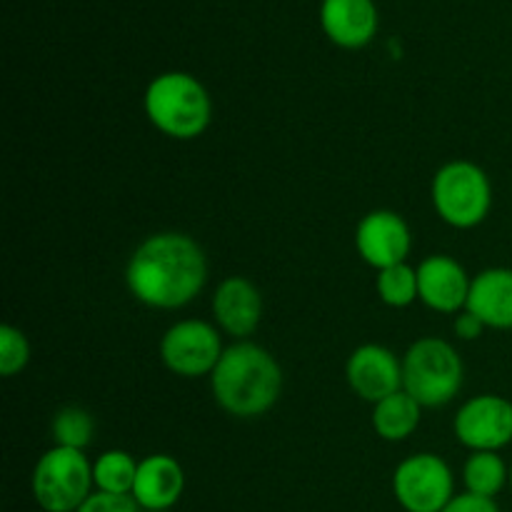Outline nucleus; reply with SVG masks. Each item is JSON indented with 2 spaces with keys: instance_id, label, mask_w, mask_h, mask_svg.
<instances>
[{
  "instance_id": "8",
  "label": "nucleus",
  "mask_w": 512,
  "mask_h": 512,
  "mask_svg": "<svg viewBox=\"0 0 512 512\" xmlns=\"http://www.w3.org/2000/svg\"><path fill=\"white\" fill-rule=\"evenodd\" d=\"M223 353L218 330L203 320H183L173 325L160 343L163 363L183 378L213 373Z\"/></svg>"
},
{
  "instance_id": "22",
  "label": "nucleus",
  "mask_w": 512,
  "mask_h": 512,
  "mask_svg": "<svg viewBox=\"0 0 512 512\" xmlns=\"http://www.w3.org/2000/svg\"><path fill=\"white\" fill-rule=\"evenodd\" d=\"M30 358V345L25 340V335L20 330L3 325L0 328V373L5 378L20 373V370L28 365Z\"/></svg>"
},
{
  "instance_id": "23",
  "label": "nucleus",
  "mask_w": 512,
  "mask_h": 512,
  "mask_svg": "<svg viewBox=\"0 0 512 512\" xmlns=\"http://www.w3.org/2000/svg\"><path fill=\"white\" fill-rule=\"evenodd\" d=\"M133 495H113V493H95L80 505L78 512H140Z\"/></svg>"
},
{
  "instance_id": "3",
  "label": "nucleus",
  "mask_w": 512,
  "mask_h": 512,
  "mask_svg": "<svg viewBox=\"0 0 512 512\" xmlns=\"http://www.w3.org/2000/svg\"><path fill=\"white\" fill-rule=\"evenodd\" d=\"M145 110L158 130L170 138H198L210 123V98L188 73L158 75L145 93Z\"/></svg>"
},
{
  "instance_id": "20",
  "label": "nucleus",
  "mask_w": 512,
  "mask_h": 512,
  "mask_svg": "<svg viewBox=\"0 0 512 512\" xmlns=\"http://www.w3.org/2000/svg\"><path fill=\"white\" fill-rule=\"evenodd\" d=\"M378 293L393 308H408L418 295V270L408 268L405 263L393 265V268L380 270Z\"/></svg>"
},
{
  "instance_id": "14",
  "label": "nucleus",
  "mask_w": 512,
  "mask_h": 512,
  "mask_svg": "<svg viewBox=\"0 0 512 512\" xmlns=\"http://www.w3.org/2000/svg\"><path fill=\"white\" fill-rule=\"evenodd\" d=\"M213 313L225 333L245 338L258 328L260 315H263V300L250 280L228 278L220 283L218 293H215Z\"/></svg>"
},
{
  "instance_id": "12",
  "label": "nucleus",
  "mask_w": 512,
  "mask_h": 512,
  "mask_svg": "<svg viewBox=\"0 0 512 512\" xmlns=\"http://www.w3.org/2000/svg\"><path fill=\"white\" fill-rule=\"evenodd\" d=\"M418 295L428 308L455 313L468 305L470 280L458 260L448 255H430L418 268Z\"/></svg>"
},
{
  "instance_id": "25",
  "label": "nucleus",
  "mask_w": 512,
  "mask_h": 512,
  "mask_svg": "<svg viewBox=\"0 0 512 512\" xmlns=\"http://www.w3.org/2000/svg\"><path fill=\"white\" fill-rule=\"evenodd\" d=\"M483 328H485V325L480 323V320L475 318L473 313H468V310H465V313L460 315L458 320H455V333H458L463 340H475V338H480V333H483Z\"/></svg>"
},
{
  "instance_id": "11",
  "label": "nucleus",
  "mask_w": 512,
  "mask_h": 512,
  "mask_svg": "<svg viewBox=\"0 0 512 512\" xmlns=\"http://www.w3.org/2000/svg\"><path fill=\"white\" fill-rule=\"evenodd\" d=\"M348 380L360 398L368 403H380L400 390L403 368L398 358L383 345H363L350 358Z\"/></svg>"
},
{
  "instance_id": "17",
  "label": "nucleus",
  "mask_w": 512,
  "mask_h": 512,
  "mask_svg": "<svg viewBox=\"0 0 512 512\" xmlns=\"http://www.w3.org/2000/svg\"><path fill=\"white\" fill-rule=\"evenodd\" d=\"M420 423V403L408 395L405 390L388 395L385 400L375 403L373 410V425L375 433L380 438L390 440V443H398L405 440L408 435H413V430Z\"/></svg>"
},
{
  "instance_id": "9",
  "label": "nucleus",
  "mask_w": 512,
  "mask_h": 512,
  "mask_svg": "<svg viewBox=\"0 0 512 512\" xmlns=\"http://www.w3.org/2000/svg\"><path fill=\"white\" fill-rule=\"evenodd\" d=\"M455 435L475 453H495L512 443V403L500 395H480L455 418Z\"/></svg>"
},
{
  "instance_id": "24",
  "label": "nucleus",
  "mask_w": 512,
  "mask_h": 512,
  "mask_svg": "<svg viewBox=\"0 0 512 512\" xmlns=\"http://www.w3.org/2000/svg\"><path fill=\"white\" fill-rule=\"evenodd\" d=\"M443 512H500V508L495 505L493 498L463 493V495H455V498L445 505Z\"/></svg>"
},
{
  "instance_id": "6",
  "label": "nucleus",
  "mask_w": 512,
  "mask_h": 512,
  "mask_svg": "<svg viewBox=\"0 0 512 512\" xmlns=\"http://www.w3.org/2000/svg\"><path fill=\"white\" fill-rule=\"evenodd\" d=\"M490 200H493V190H490L488 175L475 163L455 160L435 175V210L453 228H475L483 223L490 210Z\"/></svg>"
},
{
  "instance_id": "16",
  "label": "nucleus",
  "mask_w": 512,
  "mask_h": 512,
  "mask_svg": "<svg viewBox=\"0 0 512 512\" xmlns=\"http://www.w3.org/2000/svg\"><path fill=\"white\" fill-rule=\"evenodd\" d=\"M325 33L343 48H360L378 28V10L373 0H323L320 8Z\"/></svg>"
},
{
  "instance_id": "5",
  "label": "nucleus",
  "mask_w": 512,
  "mask_h": 512,
  "mask_svg": "<svg viewBox=\"0 0 512 512\" xmlns=\"http://www.w3.org/2000/svg\"><path fill=\"white\" fill-rule=\"evenodd\" d=\"M93 468L83 450L55 445L33 470V498L45 512H78L90 498Z\"/></svg>"
},
{
  "instance_id": "10",
  "label": "nucleus",
  "mask_w": 512,
  "mask_h": 512,
  "mask_svg": "<svg viewBox=\"0 0 512 512\" xmlns=\"http://www.w3.org/2000/svg\"><path fill=\"white\" fill-rule=\"evenodd\" d=\"M360 255L373 268L385 270L400 265L410 253V230L398 213L390 210H375L363 218L358 228Z\"/></svg>"
},
{
  "instance_id": "7",
  "label": "nucleus",
  "mask_w": 512,
  "mask_h": 512,
  "mask_svg": "<svg viewBox=\"0 0 512 512\" xmlns=\"http://www.w3.org/2000/svg\"><path fill=\"white\" fill-rule=\"evenodd\" d=\"M393 493L408 512H443L455 498L453 473L438 455H413L395 470Z\"/></svg>"
},
{
  "instance_id": "2",
  "label": "nucleus",
  "mask_w": 512,
  "mask_h": 512,
  "mask_svg": "<svg viewBox=\"0 0 512 512\" xmlns=\"http://www.w3.org/2000/svg\"><path fill=\"white\" fill-rule=\"evenodd\" d=\"M213 395L223 410L238 418H255L275 405L283 388V373L273 355L253 343L228 348L215 365Z\"/></svg>"
},
{
  "instance_id": "26",
  "label": "nucleus",
  "mask_w": 512,
  "mask_h": 512,
  "mask_svg": "<svg viewBox=\"0 0 512 512\" xmlns=\"http://www.w3.org/2000/svg\"><path fill=\"white\" fill-rule=\"evenodd\" d=\"M510 485H512V468H510Z\"/></svg>"
},
{
  "instance_id": "15",
  "label": "nucleus",
  "mask_w": 512,
  "mask_h": 512,
  "mask_svg": "<svg viewBox=\"0 0 512 512\" xmlns=\"http://www.w3.org/2000/svg\"><path fill=\"white\" fill-rule=\"evenodd\" d=\"M468 313H473L485 328H512V270L490 268L470 283Z\"/></svg>"
},
{
  "instance_id": "18",
  "label": "nucleus",
  "mask_w": 512,
  "mask_h": 512,
  "mask_svg": "<svg viewBox=\"0 0 512 512\" xmlns=\"http://www.w3.org/2000/svg\"><path fill=\"white\" fill-rule=\"evenodd\" d=\"M463 478L468 493L495 498L510 480V473L498 453H473L465 463Z\"/></svg>"
},
{
  "instance_id": "19",
  "label": "nucleus",
  "mask_w": 512,
  "mask_h": 512,
  "mask_svg": "<svg viewBox=\"0 0 512 512\" xmlns=\"http://www.w3.org/2000/svg\"><path fill=\"white\" fill-rule=\"evenodd\" d=\"M138 463L123 450H108L93 465V483L100 493L113 495H133Z\"/></svg>"
},
{
  "instance_id": "13",
  "label": "nucleus",
  "mask_w": 512,
  "mask_h": 512,
  "mask_svg": "<svg viewBox=\"0 0 512 512\" xmlns=\"http://www.w3.org/2000/svg\"><path fill=\"white\" fill-rule=\"evenodd\" d=\"M185 488L183 468L170 455H150L138 463L133 498L148 512H165L180 500Z\"/></svg>"
},
{
  "instance_id": "1",
  "label": "nucleus",
  "mask_w": 512,
  "mask_h": 512,
  "mask_svg": "<svg viewBox=\"0 0 512 512\" xmlns=\"http://www.w3.org/2000/svg\"><path fill=\"white\" fill-rule=\"evenodd\" d=\"M128 288L140 303L173 310L188 305L203 290L208 268L193 238L180 233L153 235L128 263Z\"/></svg>"
},
{
  "instance_id": "21",
  "label": "nucleus",
  "mask_w": 512,
  "mask_h": 512,
  "mask_svg": "<svg viewBox=\"0 0 512 512\" xmlns=\"http://www.w3.org/2000/svg\"><path fill=\"white\" fill-rule=\"evenodd\" d=\"M53 438L63 448L83 450L93 440V418L80 408H63L53 420Z\"/></svg>"
},
{
  "instance_id": "4",
  "label": "nucleus",
  "mask_w": 512,
  "mask_h": 512,
  "mask_svg": "<svg viewBox=\"0 0 512 512\" xmlns=\"http://www.w3.org/2000/svg\"><path fill=\"white\" fill-rule=\"evenodd\" d=\"M463 385V360L450 343L423 338L405 353L403 390L413 395L420 408L450 403Z\"/></svg>"
}]
</instances>
